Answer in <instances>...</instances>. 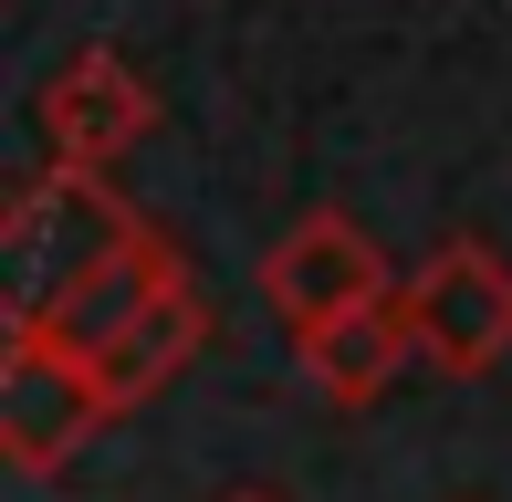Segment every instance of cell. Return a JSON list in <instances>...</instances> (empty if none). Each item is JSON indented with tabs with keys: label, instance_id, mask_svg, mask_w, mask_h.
I'll list each match as a JSON object with an SVG mask.
<instances>
[{
	"label": "cell",
	"instance_id": "obj_1",
	"mask_svg": "<svg viewBox=\"0 0 512 502\" xmlns=\"http://www.w3.org/2000/svg\"><path fill=\"white\" fill-rule=\"evenodd\" d=\"M147 220L105 189V168H53L42 157L32 178L0 210V293H11V325H42L84 272H105Z\"/></svg>",
	"mask_w": 512,
	"mask_h": 502
},
{
	"label": "cell",
	"instance_id": "obj_2",
	"mask_svg": "<svg viewBox=\"0 0 512 502\" xmlns=\"http://www.w3.org/2000/svg\"><path fill=\"white\" fill-rule=\"evenodd\" d=\"M105 419H115V398H105V377H95L84 346H63L53 325H11L0 335V461H11L21 482H53Z\"/></svg>",
	"mask_w": 512,
	"mask_h": 502
},
{
	"label": "cell",
	"instance_id": "obj_3",
	"mask_svg": "<svg viewBox=\"0 0 512 502\" xmlns=\"http://www.w3.org/2000/svg\"><path fill=\"white\" fill-rule=\"evenodd\" d=\"M398 314H408L418 356H429L439 377H492L512 356V262L481 231H450L398 283Z\"/></svg>",
	"mask_w": 512,
	"mask_h": 502
},
{
	"label": "cell",
	"instance_id": "obj_4",
	"mask_svg": "<svg viewBox=\"0 0 512 502\" xmlns=\"http://www.w3.org/2000/svg\"><path fill=\"white\" fill-rule=\"evenodd\" d=\"M387 293H398V272H387V251H377V231H366L356 210H304L262 251V304L283 314L293 335L335 325V314H366V304H387Z\"/></svg>",
	"mask_w": 512,
	"mask_h": 502
},
{
	"label": "cell",
	"instance_id": "obj_5",
	"mask_svg": "<svg viewBox=\"0 0 512 502\" xmlns=\"http://www.w3.org/2000/svg\"><path fill=\"white\" fill-rule=\"evenodd\" d=\"M32 126H42V157H53V168H115L126 147H147L157 84L136 74L115 42H84V53H63L53 74H42Z\"/></svg>",
	"mask_w": 512,
	"mask_h": 502
},
{
	"label": "cell",
	"instance_id": "obj_6",
	"mask_svg": "<svg viewBox=\"0 0 512 502\" xmlns=\"http://www.w3.org/2000/svg\"><path fill=\"white\" fill-rule=\"evenodd\" d=\"M168 293H189V251H178V241L147 220V231H136L126 251H115L105 272H84V283L63 293V304L42 314V325H53L63 346H84V356H95L105 335H126L136 314H147V304H168Z\"/></svg>",
	"mask_w": 512,
	"mask_h": 502
},
{
	"label": "cell",
	"instance_id": "obj_7",
	"mask_svg": "<svg viewBox=\"0 0 512 502\" xmlns=\"http://www.w3.org/2000/svg\"><path fill=\"white\" fill-rule=\"evenodd\" d=\"M408 356H418V335H408L398 293L366 304V314H335V325H314V335H293V367H304L314 398H335V408H377L387 387L408 377Z\"/></svg>",
	"mask_w": 512,
	"mask_h": 502
},
{
	"label": "cell",
	"instance_id": "obj_8",
	"mask_svg": "<svg viewBox=\"0 0 512 502\" xmlns=\"http://www.w3.org/2000/svg\"><path fill=\"white\" fill-rule=\"evenodd\" d=\"M209 346V304H199V283L189 293H168V304H147L126 335H105L95 346V377H105V398H115V419L126 408H147L168 377H189V356Z\"/></svg>",
	"mask_w": 512,
	"mask_h": 502
},
{
	"label": "cell",
	"instance_id": "obj_9",
	"mask_svg": "<svg viewBox=\"0 0 512 502\" xmlns=\"http://www.w3.org/2000/svg\"><path fill=\"white\" fill-rule=\"evenodd\" d=\"M220 502H293L283 482H241V492H220Z\"/></svg>",
	"mask_w": 512,
	"mask_h": 502
}]
</instances>
